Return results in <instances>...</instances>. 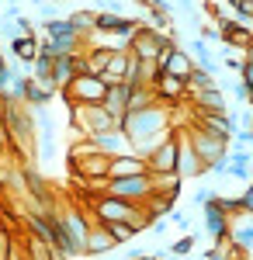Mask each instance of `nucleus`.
I'll return each instance as SVG.
<instances>
[{"label": "nucleus", "instance_id": "nucleus-27", "mask_svg": "<svg viewBox=\"0 0 253 260\" xmlns=\"http://www.w3.org/2000/svg\"><path fill=\"white\" fill-rule=\"evenodd\" d=\"M212 198H215V191H208V187H201V191H195V205H201V208H205V205H208Z\"/></svg>", "mask_w": 253, "mask_h": 260}, {"label": "nucleus", "instance_id": "nucleus-14", "mask_svg": "<svg viewBox=\"0 0 253 260\" xmlns=\"http://www.w3.org/2000/svg\"><path fill=\"white\" fill-rule=\"evenodd\" d=\"M129 66H132V56H129V52H111V62H108V70L101 73V80L108 83V87L125 83L129 80Z\"/></svg>", "mask_w": 253, "mask_h": 260}, {"label": "nucleus", "instance_id": "nucleus-20", "mask_svg": "<svg viewBox=\"0 0 253 260\" xmlns=\"http://www.w3.org/2000/svg\"><path fill=\"white\" fill-rule=\"evenodd\" d=\"M208 87H218V83H215V77L208 73V70L195 66V73L187 77V94H195V90H208Z\"/></svg>", "mask_w": 253, "mask_h": 260}, {"label": "nucleus", "instance_id": "nucleus-24", "mask_svg": "<svg viewBox=\"0 0 253 260\" xmlns=\"http://www.w3.org/2000/svg\"><path fill=\"white\" fill-rule=\"evenodd\" d=\"M239 83H243L246 90H253V52H246V56H243V73H239Z\"/></svg>", "mask_w": 253, "mask_h": 260}, {"label": "nucleus", "instance_id": "nucleus-6", "mask_svg": "<svg viewBox=\"0 0 253 260\" xmlns=\"http://www.w3.org/2000/svg\"><path fill=\"white\" fill-rule=\"evenodd\" d=\"M177 136H180V146H177V174H180V180H195V177H205L208 170H205V163L198 160V153L191 149V142H187V136L177 128Z\"/></svg>", "mask_w": 253, "mask_h": 260}, {"label": "nucleus", "instance_id": "nucleus-32", "mask_svg": "<svg viewBox=\"0 0 253 260\" xmlns=\"http://www.w3.org/2000/svg\"><path fill=\"white\" fill-rule=\"evenodd\" d=\"M239 4H246V0H229V7H233V11L239 7Z\"/></svg>", "mask_w": 253, "mask_h": 260}, {"label": "nucleus", "instance_id": "nucleus-23", "mask_svg": "<svg viewBox=\"0 0 253 260\" xmlns=\"http://www.w3.org/2000/svg\"><path fill=\"white\" fill-rule=\"evenodd\" d=\"M195 243H198V236H195V233H184L180 240H174V243H170V253H174V257H191Z\"/></svg>", "mask_w": 253, "mask_h": 260}, {"label": "nucleus", "instance_id": "nucleus-22", "mask_svg": "<svg viewBox=\"0 0 253 260\" xmlns=\"http://www.w3.org/2000/svg\"><path fill=\"white\" fill-rule=\"evenodd\" d=\"M108 233H111L115 246H118V243H129V240H136V236H139V229L132 225V222H111V225H108Z\"/></svg>", "mask_w": 253, "mask_h": 260}, {"label": "nucleus", "instance_id": "nucleus-34", "mask_svg": "<svg viewBox=\"0 0 253 260\" xmlns=\"http://www.w3.org/2000/svg\"><path fill=\"white\" fill-rule=\"evenodd\" d=\"M243 260H250V257H243Z\"/></svg>", "mask_w": 253, "mask_h": 260}, {"label": "nucleus", "instance_id": "nucleus-29", "mask_svg": "<svg viewBox=\"0 0 253 260\" xmlns=\"http://www.w3.org/2000/svg\"><path fill=\"white\" fill-rule=\"evenodd\" d=\"M233 98L236 101H250V90H246L243 83H236V87H233Z\"/></svg>", "mask_w": 253, "mask_h": 260}, {"label": "nucleus", "instance_id": "nucleus-26", "mask_svg": "<svg viewBox=\"0 0 253 260\" xmlns=\"http://www.w3.org/2000/svg\"><path fill=\"white\" fill-rule=\"evenodd\" d=\"M239 212H246V215H253V187L239 194Z\"/></svg>", "mask_w": 253, "mask_h": 260}, {"label": "nucleus", "instance_id": "nucleus-16", "mask_svg": "<svg viewBox=\"0 0 253 260\" xmlns=\"http://www.w3.org/2000/svg\"><path fill=\"white\" fill-rule=\"evenodd\" d=\"M149 184H153V194H167V198H177L180 194V174L177 170H163V174H156L149 170Z\"/></svg>", "mask_w": 253, "mask_h": 260}, {"label": "nucleus", "instance_id": "nucleus-21", "mask_svg": "<svg viewBox=\"0 0 253 260\" xmlns=\"http://www.w3.org/2000/svg\"><path fill=\"white\" fill-rule=\"evenodd\" d=\"M229 240H233L243 253H250L253 250V225H233V229H229Z\"/></svg>", "mask_w": 253, "mask_h": 260}, {"label": "nucleus", "instance_id": "nucleus-1", "mask_svg": "<svg viewBox=\"0 0 253 260\" xmlns=\"http://www.w3.org/2000/svg\"><path fill=\"white\" fill-rule=\"evenodd\" d=\"M70 125H73V136L77 139H94L101 132H111L118 128V121L104 111V104H73L70 108Z\"/></svg>", "mask_w": 253, "mask_h": 260}, {"label": "nucleus", "instance_id": "nucleus-10", "mask_svg": "<svg viewBox=\"0 0 253 260\" xmlns=\"http://www.w3.org/2000/svg\"><path fill=\"white\" fill-rule=\"evenodd\" d=\"M94 146H98L104 156H125V153H132V139L121 132V128H111V132H101V136H94Z\"/></svg>", "mask_w": 253, "mask_h": 260}, {"label": "nucleus", "instance_id": "nucleus-2", "mask_svg": "<svg viewBox=\"0 0 253 260\" xmlns=\"http://www.w3.org/2000/svg\"><path fill=\"white\" fill-rule=\"evenodd\" d=\"M184 136H187V142H191V149L198 153V160L205 163V170L215 167V163H222V160H229V146H226L222 139H215V136H208L205 128L191 125V128H184Z\"/></svg>", "mask_w": 253, "mask_h": 260}, {"label": "nucleus", "instance_id": "nucleus-12", "mask_svg": "<svg viewBox=\"0 0 253 260\" xmlns=\"http://www.w3.org/2000/svg\"><path fill=\"white\" fill-rule=\"evenodd\" d=\"M229 229H233V219L215 205V198L205 205V233L212 236V243L215 240H222V236H229Z\"/></svg>", "mask_w": 253, "mask_h": 260}, {"label": "nucleus", "instance_id": "nucleus-8", "mask_svg": "<svg viewBox=\"0 0 253 260\" xmlns=\"http://www.w3.org/2000/svg\"><path fill=\"white\" fill-rule=\"evenodd\" d=\"M177 146H180V136H177V132L170 136V139L160 142L153 153L146 156L149 170H156V174H163V170H177Z\"/></svg>", "mask_w": 253, "mask_h": 260}, {"label": "nucleus", "instance_id": "nucleus-30", "mask_svg": "<svg viewBox=\"0 0 253 260\" xmlns=\"http://www.w3.org/2000/svg\"><path fill=\"white\" fill-rule=\"evenodd\" d=\"M7 260H28V253H24V250H18V240H14V246H11Z\"/></svg>", "mask_w": 253, "mask_h": 260}, {"label": "nucleus", "instance_id": "nucleus-15", "mask_svg": "<svg viewBox=\"0 0 253 260\" xmlns=\"http://www.w3.org/2000/svg\"><path fill=\"white\" fill-rule=\"evenodd\" d=\"M191 98H195V108H198V111L229 115V108H226V98H222V90H218V87H208V90H195Z\"/></svg>", "mask_w": 253, "mask_h": 260}, {"label": "nucleus", "instance_id": "nucleus-4", "mask_svg": "<svg viewBox=\"0 0 253 260\" xmlns=\"http://www.w3.org/2000/svg\"><path fill=\"white\" fill-rule=\"evenodd\" d=\"M104 194L132 201V205H142V201L153 194V184H149V174H146V177H118V180H108Z\"/></svg>", "mask_w": 253, "mask_h": 260}, {"label": "nucleus", "instance_id": "nucleus-13", "mask_svg": "<svg viewBox=\"0 0 253 260\" xmlns=\"http://www.w3.org/2000/svg\"><path fill=\"white\" fill-rule=\"evenodd\" d=\"M111 250H115V240H111L108 225L94 222L90 233H87V243H83V253H90V257H108Z\"/></svg>", "mask_w": 253, "mask_h": 260}, {"label": "nucleus", "instance_id": "nucleus-11", "mask_svg": "<svg viewBox=\"0 0 253 260\" xmlns=\"http://www.w3.org/2000/svg\"><path fill=\"white\" fill-rule=\"evenodd\" d=\"M129 94H132V87H129V83L108 87V94H104V111L118 121V128H121V121H125V115H129Z\"/></svg>", "mask_w": 253, "mask_h": 260}, {"label": "nucleus", "instance_id": "nucleus-3", "mask_svg": "<svg viewBox=\"0 0 253 260\" xmlns=\"http://www.w3.org/2000/svg\"><path fill=\"white\" fill-rule=\"evenodd\" d=\"M104 94H108V83L101 77H90V73L73 77V83L62 90V98L70 101V108L73 104H104Z\"/></svg>", "mask_w": 253, "mask_h": 260}, {"label": "nucleus", "instance_id": "nucleus-28", "mask_svg": "<svg viewBox=\"0 0 253 260\" xmlns=\"http://www.w3.org/2000/svg\"><path fill=\"white\" fill-rule=\"evenodd\" d=\"M226 70H233V73H243V59H236V56H226Z\"/></svg>", "mask_w": 253, "mask_h": 260}, {"label": "nucleus", "instance_id": "nucleus-31", "mask_svg": "<svg viewBox=\"0 0 253 260\" xmlns=\"http://www.w3.org/2000/svg\"><path fill=\"white\" fill-rule=\"evenodd\" d=\"M4 111H7V98L0 94V118H4Z\"/></svg>", "mask_w": 253, "mask_h": 260}, {"label": "nucleus", "instance_id": "nucleus-19", "mask_svg": "<svg viewBox=\"0 0 253 260\" xmlns=\"http://www.w3.org/2000/svg\"><path fill=\"white\" fill-rule=\"evenodd\" d=\"M70 24L77 28L83 39H90V35L98 31V11H73V14H70Z\"/></svg>", "mask_w": 253, "mask_h": 260}, {"label": "nucleus", "instance_id": "nucleus-7", "mask_svg": "<svg viewBox=\"0 0 253 260\" xmlns=\"http://www.w3.org/2000/svg\"><path fill=\"white\" fill-rule=\"evenodd\" d=\"M149 174V163L142 160L139 153H125V156H115L108 163V180H118V177H146Z\"/></svg>", "mask_w": 253, "mask_h": 260}, {"label": "nucleus", "instance_id": "nucleus-33", "mask_svg": "<svg viewBox=\"0 0 253 260\" xmlns=\"http://www.w3.org/2000/svg\"><path fill=\"white\" fill-rule=\"evenodd\" d=\"M104 260H111V257H104Z\"/></svg>", "mask_w": 253, "mask_h": 260}, {"label": "nucleus", "instance_id": "nucleus-9", "mask_svg": "<svg viewBox=\"0 0 253 260\" xmlns=\"http://www.w3.org/2000/svg\"><path fill=\"white\" fill-rule=\"evenodd\" d=\"M153 94L160 104H177V101H184V94H187V83L184 80H177V77H170V73H160L153 83Z\"/></svg>", "mask_w": 253, "mask_h": 260}, {"label": "nucleus", "instance_id": "nucleus-25", "mask_svg": "<svg viewBox=\"0 0 253 260\" xmlns=\"http://www.w3.org/2000/svg\"><path fill=\"white\" fill-rule=\"evenodd\" d=\"M170 222H174L180 233H191V219H187V212H170Z\"/></svg>", "mask_w": 253, "mask_h": 260}, {"label": "nucleus", "instance_id": "nucleus-18", "mask_svg": "<svg viewBox=\"0 0 253 260\" xmlns=\"http://www.w3.org/2000/svg\"><path fill=\"white\" fill-rule=\"evenodd\" d=\"M56 94V87H49V83H35L28 77V90H24V104L28 108H42V104H49V98Z\"/></svg>", "mask_w": 253, "mask_h": 260}, {"label": "nucleus", "instance_id": "nucleus-5", "mask_svg": "<svg viewBox=\"0 0 253 260\" xmlns=\"http://www.w3.org/2000/svg\"><path fill=\"white\" fill-rule=\"evenodd\" d=\"M167 42H174V39H170V35H156V31H149V28H139L136 39L129 42V56L139 59V62H156L160 49H163Z\"/></svg>", "mask_w": 253, "mask_h": 260}, {"label": "nucleus", "instance_id": "nucleus-17", "mask_svg": "<svg viewBox=\"0 0 253 260\" xmlns=\"http://www.w3.org/2000/svg\"><path fill=\"white\" fill-rule=\"evenodd\" d=\"M11 52H14V59H18V62L31 66V62L39 59V35H24V39H14V42H11Z\"/></svg>", "mask_w": 253, "mask_h": 260}]
</instances>
